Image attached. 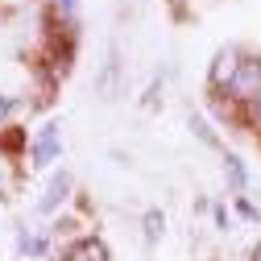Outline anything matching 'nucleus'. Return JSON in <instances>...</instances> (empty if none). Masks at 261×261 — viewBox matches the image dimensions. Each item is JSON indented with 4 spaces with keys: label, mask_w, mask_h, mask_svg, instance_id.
<instances>
[{
    "label": "nucleus",
    "mask_w": 261,
    "mask_h": 261,
    "mask_svg": "<svg viewBox=\"0 0 261 261\" xmlns=\"http://www.w3.org/2000/svg\"><path fill=\"white\" fill-rule=\"evenodd\" d=\"M228 91H232L237 100H261V62L245 58L237 67V75H232V83H228Z\"/></svg>",
    "instance_id": "obj_1"
},
{
    "label": "nucleus",
    "mask_w": 261,
    "mask_h": 261,
    "mask_svg": "<svg viewBox=\"0 0 261 261\" xmlns=\"http://www.w3.org/2000/svg\"><path fill=\"white\" fill-rule=\"evenodd\" d=\"M67 261H108V249H104V241H95V237H83L79 245H71Z\"/></svg>",
    "instance_id": "obj_2"
},
{
    "label": "nucleus",
    "mask_w": 261,
    "mask_h": 261,
    "mask_svg": "<svg viewBox=\"0 0 261 261\" xmlns=\"http://www.w3.org/2000/svg\"><path fill=\"white\" fill-rule=\"evenodd\" d=\"M54 153H58V124H46L34 145V158H38V166H46V162H54Z\"/></svg>",
    "instance_id": "obj_3"
},
{
    "label": "nucleus",
    "mask_w": 261,
    "mask_h": 261,
    "mask_svg": "<svg viewBox=\"0 0 261 261\" xmlns=\"http://www.w3.org/2000/svg\"><path fill=\"white\" fill-rule=\"evenodd\" d=\"M237 67H241L237 54H232V50H220V54H216V67H212V79H216V83H232Z\"/></svg>",
    "instance_id": "obj_4"
},
{
    "label": "nucleus",
    "mask_w": 261,
    "mask_h": 261,
    "mask_svg": "<svg viewBox=\"0 0 261 261\" xmlns=\"http://www.w3.org/2000/svg\"><path fill=\"white\" fill-rule=\"evenodd\" d=\"M67 187H71V174H58V178L50 182V195L42 199V212H50L54 203H62V199H67Z\"/></svg>",
    "instance_id": "obj_5"
},
{
    "label": "nucleus",
    "mask_w": 261,
    "mask_h": 261,
    "mask_svg": "<svg viewBox=\"0 0 261 261\" xmlns=\"http://www.w3.org/2000/svg\"><path fill=\"white\" fill-rule=\"evenodd\" d=\"M145 232H149V241H153V237H162V216H158V212H149V216H145Z\"/></svg>",
    "instance_id": "obj_6"
},
{
    "label": "nucleus",
    "mask_w": 261,
    "mask_h": 261,
    "mask_svg": "<svg viewBox=\"0 0 261 261\" xmlns=\"http://www.w3.org/2000/svg\"><path fill=\"white\" fill-rule=\"evenodd\" d=\"M224 162H228V174H232V182L245 187V170H241V162H237V158H224Z\"/></svg>",
    "instance_id": "obj_7"
},
{
    "label": "nucleus",
    "mask_w": 261,
    "mask_h": 261,
    "mask_svg": "<svg viewBox=\"0 0 261 261\" xmlns=\"http://www.w3.org/2000/svg\"><path fill=\"white\" fill-rule=\"evenodd\" d=\"M5 112H9V100H0V116H5Z\"/></svg>",
    "instance_id": "obj_8"
},
{
    "label": "nucleus",
    "mask_w": 261,
    "mask_h": 261,
    "mask_svg": "<svg viewBox=\"0 0 261 261\" xmlns=\"http://www.w3.org/2000/svg\"><path fill=\"white\" fill-rule=\"evenodd\" d=\"M62 5H67V9H71V5H75V0H62Z\"/></svg>",
    "instance_id": "obj_9"
}]
</instances>
